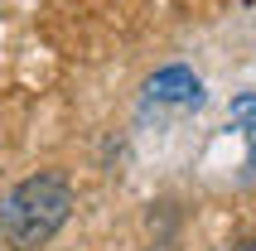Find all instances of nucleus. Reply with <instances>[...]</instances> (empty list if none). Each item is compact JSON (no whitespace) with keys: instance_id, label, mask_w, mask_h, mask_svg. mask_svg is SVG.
Listing matches in <instances>:
<instances>
[{"instance_id":"obj_1","label":"nucleus","mask_w":256,"mask_h":251,"mask_svg":"<svg viewBox=\"0 0 256 251\" xmlns=\"http://www.w3.org/2000/svg\"><path fill=\"white\" fill-rule=\"evenodd\" d=\"M68 208H72L68 184L58 179V174H34V179H24L10 198H5V208H0V232L10 237V246L34 251V246H44V242L63 227Z\"/></svg>"},{"instance_id":"obj_2","label":"nucleus","mask_w":256,"mask_h":251,"mask_svg":"<svg viewBox=\"0 0 256 251\" xmlns=\"http://www.w3.org/2000/svg\"><path fill=\"white\" fill-rule=\"evenodd\" d=\"M150 102H170V106H198L203 102V82L194 78L188 68H164L145 82Z\"/></svg>"},{"instance_id":"obj_3","label":"nucleus","mask_w":256,"mask_h":251,"mask_svg":"<svg viewBox=\"0 0 256 251\" xmlns=\"http://www.w3.org/2000/svg\"><path fill=\"white\" fill-rule=\"evenodd\" d=\"M228 116H232V126H242L246 145H252V169H256V97H252V92H246V97H237Z\"/></svg>"},{"instance_id":"obj_4","label":"nucleus","mask_w":256,"mask_h":251,"mask_svg":"<svg viewBox=\"0 0 256 251\" xmlns=\"http://www.w3.org/2000/svg\"><path fill=\"white\" fill-rule=\"evenodd\" d=\"M237 251H256V242H246V246H237Z\"/></svg>"}]
</instances>
